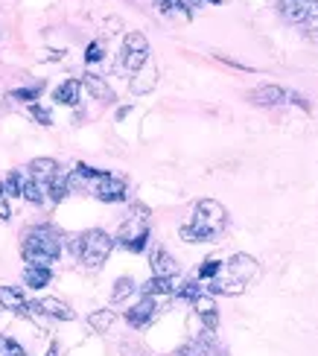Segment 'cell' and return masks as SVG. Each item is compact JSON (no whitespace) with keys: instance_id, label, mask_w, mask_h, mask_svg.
Listing matches in <instances>:
<instances>
[{"instance_id":"6da1fadb","label":"cell","mask_w":318,"mask_h":356,"mask_svg":"<svg viewBox=\"0 0 318 356\" xmlns=\"http://www.w3.org/2000/svg\"><path fill=\"white\" fill-rule=\"evenodd\" d=\"M225 225H228V211L214 199H202L196 202L190 222L181 225L178 234L184 243H210L225 231Z\"/></svg>"},{"instance_id":"7a4b0ae2","label":"cell","mask_w":318,"mask_h":356,"mask_svg":"<svg viewBox=\"0 0 318 356\" xmlns=\"http://www.w3.org/2000/svg\"><path fill=\"white\" fill-rule=\"evenodd\" d=\"M21 254L29 266H53L62 254V236L50 225H35L24 231Z\"/></svg>"},{"instance_id":"3957f363","label":"cell","mask_w":318,"mask_h":356,"mask_svg":"<svg viewBox=\"0 0 318 356\" xmlns=\"http://www.w3.org/2000/svg\"><path fill=\"white\" fill-rule=\"evenodd\" d=\"M111 248H114V236H109L102 228H90L70 243V251L88 266V269H100V266L109 260Z\"/></svg>"},{"instance_id":"277c9868","label":"cell","mask_w":318,"mask_h":356,"mask_svg":"<svg viewBox=\"0 0 318 356\" xmlns=\"http://www.w3.org/2000/svg\"><path fill=\"white\" fill-rule=\"evenodd\" d=\"M146 216H149L146 207H143V204H134L132 213L126 216V222H123V225H120V231H117V243L123 245L126 251H132V254H141V251L149 245Z\"/></svg>"},{"instance_id":"5b68a950","label":"cell","mask_w":318,"mask_h":356,"mask_svg":"<svg viewBox=\"0 0 318 356\" xmlns=\"http://www.w3.org/2000/svg\"><path fill=\"white\" fill-rule=\"evenodd\" d=\"M152 50H149V41H146V35L143 33H126V38H123V56H120V65H123L126 70H132V73H138L149 58Z\"/></svg>"},{"instance_id":"8992f818","label":"cell","mask_w":318,"mask_h":356,"mask_svg":"<svg viewBox=\"0 0 318 356\" xmlns=\"http://www.w3.org/2000/svg\"><path fill=\"white\" fill-rule=\"evenodd\" d=\"M90 193L105 202V204H114V202H123L126 199V181L120 175H111V172H100V178L90 181Z\"/></svg>"},{"instance_id":"52a82bcc","label":"cell","mask_w":318,"mask_h":356,"mask_svg":"<svg viewBox=\"0 0 318 356\" xmlns=\"http://www.w3.org/2000/svg\"><path fill=\"white\" fill-rule=\"evenodd\" d=\"M254 275H257V260L251 254H234L228 263H225V277L234 280V284L246 286Z\"/></svg>"},{"instance_id":"ba28073f","label":"cell","mask_w":318,"mask_h":356,"mask_svg":"<svg viewBox=\"0 0 318 356\" xmlns=\"http://www.w3.org/2000/svg\"><path fill=\"white\" fill-rule=\"evenodd\" d=\"M286 99H289V94H286L280 85H260V88H251V91H248V102H254V106H263V108L280 106V102H286Z\"/></svg>"},{"instance_id":"9c48e42d","label":"cell","mask_w":318,"mask_h":356,"mask_svg":"<svg viewBox=\"0 0 318 356\" xmlns=\"http://www.w3.org/2000/svg\"><path fill=\"white\" fill-rule=\"evenodd\" d=\"M155 313H158V298H146V295H143V298L134 304L132 309H126V321L132 324V327L141 330V327H146V324L155 318Z\"/></svg>"},{"instance_id":"30bf717a","label":"cell","mask_w":318,"mask_h":356,"mask_svg":"<svg viewBox=\"0 0 318 356\" xmlns=\"http://www.w3.org/2000/svg\"><path fill=\"white\" fill-rule=\"evenodd\" d=\"M193 309H196V316L202 318V324H205V330H207V333H214V330L219 327V316H216L214 295H199V298L193 301Z\"/></svg>"},{"instance_id":"8fae6325","label":"cell","mask_w":318,"mask_h":356,"mask_svg":"<svg viewBox=\"0 0 318 356\" xmlns=\"http://www.w3.org/2000/svg\"><path fill=\"white\" fill-rule=\"evenodd\" d=\"M33 307L47 318H56V321H73L77 318V313H73V309L65 301H58V298H41V301H33Z\"/></svg>"},{"instance_id":"7c38bea8","label":"cell","mask_w":318,"mask_h":356,"mask_svg":"<svg viewBox=\"0 0 318 356\" xmlns=\"http://www.w3.org/2000/svg\"><path fill=\"white\" fill-rule=\"evenodd\" d=\"M149 263H152V272L155 277H175L178 275V263L173 260V254L166 248H152V257H149Z\"/></svg>"},{"instance_id":"4fadbf2b","label":"cell","mask_w":318,"mask_h":356,"mask_svg":"<svg viewBox=\"0 0 318 356\" xmlns=\"http://www.w3.org/2000/svg\"><path fill=\"white\" fill-rule=\"evenodd\" d=\"M158 85V67H155V62L149 58V62L134 73V79H132V91L134 94H149L152 88Z\"/></svg>"},{"instance_id":"5bb4252c","label":"cell","mask_w":318,"mask_h":356,"mask_svg":"<svg viewBox=\"0 0 318 356\" xmlns=\"http://www.w3.org/2000/svg\"><path fill=\"white\" fill-rule=\"evenodd\" d=\"M26 172L33 175L35 181H38V184L44 187V190H47V184L53 181L56 175H58V164H56L53 158H35L33 164H29V170H26Z\"/></svg>"},{"instance_id":"9a60e30c","label":"cell","mask_w":318,"mask_h":356,"mask_svg":"<svg viewBox=\"0 0 318 356\" xmlns=\"http://www.w3.org/2000/svg\"><path fill=\"white\" fill-rule=\"evenodd\" d=\"M141 289H143L146 298H170V295L178 292L175 277H152V280H146Z\"/></svg>"},{"instance_id":"2e32d148","label":"cell","mask_w":318,"mask_h":356,"mask_svg":"<svg viewBox=\"0 0 318 356\" xmlns=\"http://www.w3.org/2000/svg\"><path fill=\"white\" fill-rule=\"evenodd\" d=\"M280 15L289 24L310 21V0H280Z\"/></svg>"},{"instance_id":"e0dca14e","label":"cell","mask_w":318,"mask_h":356,"mask_svg":"<svg viewBox=\"0 0 318 356\" xmlns=\"http://www.w3.org/2000/svg\"><path fill=\"white\" fill-rule=\"evenodd\" d=\"M0 304L3 309H12V313H21L26 316V295L18 289V286H0Z\"/></svg>"},{"instance_id":"ac0fdd59","label":"cell","mask_w":318,"mask_h":356,"mask_svg":"<svg viewBox=\"0 0 318 356\" xmlns=\"http://www.w3.org/2000/svg\"><path fill=\"white\" fill-rule=\"evenodd\" d=\"M24 280H26L29 289H44V286H50L53 269H50V266H26V269H24Z\"/></svg>"},{"instance_id":"d6986e66","label":"cell","mask_w":318,"mask_h":356,"mask_svg":"<svg viewBox=\"0 0 318 356\" xmlns=\"http://www.w3.org/2000/svg\"><path fill=\"white\" fill-rule=\"evenodd\" d=\"M82 85L88 88V94L94 97V99H102V102H111V99H114V91H111L109 85H105V79H102V76H94V73H85Z\"/></svg>"},{"instance_id":"ffe728a7","label":"cell","mask_w":318,"mask_h":356,"mask_svg":"<svg viewBox=\"0 0 318 356\" xmlns=\"http://www.w3.org/2000/svg\"><path fill=\"white\" fill-rule=\"evenodd\" d=\"M21 196L29 202V204H44V202H47V190H44L38 181H35V178L33 175H24V187H21Z\"/></svg>"},{"instance_id":"44dd1931","label":"cell","mask_w":318,"mask_h":356,"mask_svg":"<svg viewBox=\"0 0 318 356\" xmlns=\"http://www.w3.org/2000/svg\"><path fill=\"white\" fill-rule=\"evenodd\" d=\"M79 82L77 79H65L62 85H58L56 88V102H62V106H77V102H79Z\"/></svg>"},{"instance_id":"7402d4cb","label":"cell","mask_w":318,"mask_h":356,"mask_svg":"<svg viewBox=\"0 0 318 356\" xmlns=\"http://www.w3.org/2000/svg\"><path fill=\"white\" fill-rule=\"evenodd\" d=\"M114 309H97V313H90L88 316V324L94 327L97 333H109L111 330V324H114Z\"/></svg>"},{"instance_id":"603a6c76","label":"cell","mask_w":318,"mask_h":356,"mask_svg":"<svg viewBox=\"0 0 318 356\" xmlns=\"http://www.w3.org/2000/svg\"><path fill=\"white\" fill-rule=\"evenodd\" d=\"M24 175L26 172H21V170H15V172H9L3 181H0V193L9 199V196H21V187H24Z\"/></svg>"},{"instance_id":"cb8c5ba5","label":"cell","mask_w":318,"mask_h":356,"mask_svg":"<svg viewBox=\"0 0 318 356\" xmlns=\"http://www.w3.org/2000/svg\"><path fill=\"white\" fill-rule=\"evenodd\" d=\"M134 280L132 277H117V284H114V289H111V301H126L129 295H134Z\"/></svg>"},{"instance_id":"d4e9b609","label":"cell","mask_w":318,"mask_h":356,"mask_svg":"<svg viewBox=\"0 0 318 356\" xmlns=\"http://www.w3.org/2000/svg\"><path fill=\"white\" fill-rule=\"evenodd\" d=\"M222 275V263L219 260H205L202 266H199V280H214V277H219Z\"/></svg>"},{"instance_id":"484cf974","label":"cell","mask_w":318,"mask_h":356,"mask_svg":"<svg viewBox=\"0 0 318 356\" xmlns=\"http://www.w3.org/2000/svg\"><path fill=\"white\" fill-rule=\"evenodd\" d=\"M44 91V85H33V88H18V91H12V99H18V102H29L33 106V99H38Z\"/></svg>"},{"instance_id":"4316f807","label":"cell","mask_w":318,"mask_h":356,"mask_svg":"<svg viewBox=\"0 0 318 356\" xmlns=\"http://www.w3.org/2000/svg\"><path fill=\"white\" fill-rule=\"evenodd\" d=\"M0 356H26V350L15 339H0Z\"/></svg>"},{"instance_id":"83f0119b","label":"cell","mask_w":318,"mask_h":356,"mask_svg":"<svg viewBox=\"0 0 318 356\" xmlns=\"http://www.w3.org/2000/svg\"><path fill=\"white\" fill-rule=\"evenodd\" d=\"M178 295H181V298H187V301H196L202 295V286L196 284V280H187V284L178 286Z\"/></svg>"},{"instance_id":"f1b7e54d","label":"cell","mask_w":318,"mask_h":356,"mask_svg":"<svg viewBox=\"0 0 318 356\" xmlns=\"http://www.w3.org/2000/svg\"><path fill=\"white\" fill-rule=\"evenodd\" d=\"M29 114H33V120H35V123H41V126H50V123H53V114H50L47 108H44V106H35V102L29 106Z\"/></svg>"},{"instance_id":"f546056e","label":"cell","mask_w":318,"mask_h":356,"mask_svg":"<svg viewBox=\"0 0 318 356\" xmlns=\"http://www.w3.org/2000/svg\"><path fill=\"white\" fill-rule=\"evenodd\" d=\"M102 56H105V47H102V44H100V41H90V44H88V50H85V62H88V65H94V62H100Z\"/></svg>"},{"instance_id":"4dcf8cb0","label":"cell","mask_w":318,"mask_h":356,"mask_svg":"<svg viewBox=\"0 0 318 356\" xmlns=\"http://www.w3.org/2000/svg\"><path fill=\"white\" fill-rule=\"evenodd\" d=\"M12 216V211H9V202H6V196H3V193H0V219H9Z\"/></svg>"},{"instance_id":"1f68e13d","label":"cell","mask_w":318,"mask_h":356,"mask_svg":"<svg viewBox=\"0 0 318 356\" xmlns=\"http://www.w3.org/2000/svg\"><path fill=\"white\" fill-rule=\"evenodd\" d=\"M41 58H44V62H58V58H65V50H47Z\"/></svg>"},{"instance_id":"d6a6232c","label":"cell","mask_w":318,"mask_h":356,"mask_svg":"<svg viewBox=\"0 0 318 356\" xmlns=\"http://www.w3.org/2000/svg\"><path fill=\"white\" fill-rule=\"evenodd\" d=\"M289 99L295 102V106H301V108H310V102H307L304 97H301V94H289Z\"/></svg>"},{"instance_id":"836d02e7","label":"cell","mask_w":318,"mask_h":356,"mask_svg":"<svg viewBox=\"0 0 318 356\" xmlns=\"http://www.w3.org/2000/svg\"><path fill=\"white\" fill-rule=\"evenodd\" d=\"M307 35H310L312 41H318V21H315V24H310V33H307Z\"/></svg>"},{"instance_id":"e575fe53","label":"cell","mask_w":318,"mask_h":356,"mask_svg":"<svg viewBox=\"0 0 318 356\" xmlns=\"http://www.w3.org/2000/svg\"><path fill=\"white\" fill-rule=\"evenodd\" d=\"M44 356H56V350H53V348H50V353H44Z\"/></svg>"}]
</instances>
